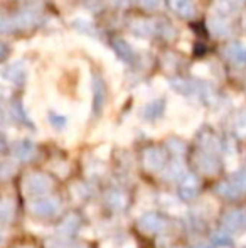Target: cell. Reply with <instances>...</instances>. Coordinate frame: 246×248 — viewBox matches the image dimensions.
I'll return each mask as SVG.
<instances>
[{"mask_svg": "<svg viewBox=\"0 0 246 248\" xmlns=\"http://www.w3.org/2000/svg\"><path fill=\"white\" fill-rule=\"evenodd\" d=\"M51 189H53V181L43 172H30L24 179V193L27 196H34V199L47 196Z\"/></svg>", "mask_w": 246, "mask_h": 248, "instance_id": "obj_1", "label": "cell"}, {"mask_svg": "<svg viewBox=\"0 0 246 248\" xmlns=\"http://www.w3.org/2000/svg\"><path fill=\"white\" fill-rule=\"evenodd\" d=\"M30 211L41 218H49L61 211V201L56 196H41L30 201Z\"/></svg>", "mask_w": 246, "mask_h": 248, "instance_id": "obj_2", "label": "cell"}, {"mask_svg": "<svg viewBox=\"0 0 246 248\" xmlns=\"http://www.w3.org/2000/svg\"><path fill=\"white\" fill-rule=\"evenodd\" d=\"M27 64L24 61H14L10 64H7L5 68L0 71V76H2L5 81L12 83V85H24L27 81Z\"/></svg>", "mask_w": 246, "mask_h": 248, "instance_id": "obj_3", "label": "cell"}, {"mask_svg": "<svg viewBox=\"0 0 246 248\" xmlns=\"http://www.w3.org/2000/svg\"><path fill=\"white\" fill-rule=\"evenodd\" d=\"M167 226V221L157 213H145L138 219V228L145 233H160Z\"/></svg>", "mask_w": 246, "mask_h": 248, "instance_id": "obj_4", "label": "cell"}, {"mask_svg": "<svg viewBox=\"0 0 246 248\" xmlns=\"http://www.w3.org/2000/svg\"><path fill=\"white\" fill-rule=\"evenodd\" d=\"M144 166L148 170H162L165 167V152L159 147H150L144 152Z\"/></svg>", "mask_w": 246, "mask_h": 248, "instance_id": "obj_5", "label": "cell"}, {"mask_svg": "<svg viewBox=\"0 0 246 248\" xmlns=\"http://www.w3.org/2000/svg\"><path fill=\"white\" fill-rule=\"evenodd\" d=\"M207 26H209L211 32L217 37H230L231 34H233V27L228 22L226 17H221V16H217V14H214V16H211L209 19H207Z\"/></svg>", "mask_w": 246, "mask_h": 248, "instance_id": "obj_6", "label": "cell"}, {"mask_svg": "<svg viewBox=\"0 0 246 248\" xmlns=\"http://www.w3.org/2000/svg\"><path fill=\"white\" fill-rule=\"evenodd\" d=\"M14 20H15L17 29H29V27L36 26L37 20H39V9L29 7V9L20 10L19 14L14 16Z\"/></svg>", "mask_w": 246, "mask_h": 248, "instance_id": "obj_7", "label": "cell"}, {"mask_svg": "<svg viewBox=\"0 0 246 248\" xmlns=\"http://www.w3.org/2000/svg\"><path fill=\"white\" fill-rule=\"evenodd\" d=\"M167 3L169 9L182 19H192L196 16V3L192 0H167Z\"/></svg>", "mask_w": 246, "mask_h": 248, "instance_id": "obj_8", "label": "cell"}, {"mask_svg": "<svg viewBox=\"0 0 246 248\" xmlns=\"http://www.w3.org/2000/svg\"><path fill=\"white\" fill-rule=\"evenodd\" d=\"M201 189V183L196 176L192 174H186L184 177L181 179V186H179V193L184 199H194L197 196Z\"/></svg>", "mask_w": 246, "mask_h": 248, "instance_id": "obj_9", "label": "cell"}, {"mask_svg": "<svg viewBox=\"0 0 246 248\" xmlns=\"http://www.w3.org/2000/svg\"><path fill=\"white\" fill-rule=\"evenodd\" d=\"M197 167L203 170L207 176H213L219 170V160L216 159V154H209V152H201L197 155Z\"/></svg>", "mask_w": 246, "mask_h": 248, "instance_id": "obj_10", "label": "cell"}, {"mask_svg": "<svg viewBox=\"0 0 246 248\" xmlns=\"http://www.w3.org/2000/svg\"><path fill=\"white\" fill-rule=\"evenodd\" d=\"M224 56L228 58V61L233 62L236 66H245L246 64V46L241 43H231L224 49Z\"/></svg>", "mask_w": 246, "mask_h": 248, "instance_id": "obj_11", "label": "cell"}, {"mask_svg": "<svg viewBox=\"0 0 246 248\" xmlns=\"http://www.w3.org/2000/svg\"><path fill=\"white\" fill-rule=\"evenodd\" d=\"M223 223L230 232H238L246 225V213L241 209H231L224 215Z\"/></svg>", "mask_w": 246, "mask_h": 248, "instance_id": "obj_12", "label": "cell"}, {"mask_svg": "<svg viewBox=\"0 0 246 248\" xmlns=\"http://www.w3.org/2000/svg\"><path fill=\"white\" fill-rule=\"evenodd\" d=\"M12 150L17 159L26 160V162L36 157V145H34V142L26 140V139H24V140H17L15 144L12 145Z\"/></svg>", "mask_w": 246, "mask_h": 248, "instance_id": "obj_13", "label": "cell"}, {"mask_svg": "<svg viewBox=\"0 0 246 248\" xmlns=\"http://www.w3.org/2000/svg\"><path fill=\"white\" fill-rule=\"evenodd\" d=\"M112 46H113V49H115V52L118 54V58L122 59V61L128 62V64L135 62L137 56H135L133 47H131L130 44H128L125 39H120V37H116V39H113Z\"/></svg>", "mask_w": 246, "mask_h": 248, "instance_id": "obj_14", "label": "cell"}, {"mask_svg": "<svg viewBox=\"0 0 246 248\" xmlns=\"http://www.w3.org/2000/svg\"><path fill=\"white\" fill-rule=\"evenodd\" d=\"M246 0H216L214 3V9H216V14L221 17H228L233 16V14L238 12L241 5H245Z\"/></svg>", "mask_w": 246, "mask_h": 248, "instance_id": "obj_15", "label": "cell"}, {"mask_svg": "<svg viewBox=\"0 0 246 248\" xmlns=\"http://www.w3.org/2000/svg\"><path fill=\"white\" fill-rule=\"evenodd\" d=\"M130 27L137 36H142V37L154 36V34L159 32V26L152 22V20H133Z\"/></svg>", "mask_w": 246, "mask_h": 248, "instance_id": "obj_16", "label": "cell"}, {"mask_svg": "<svg viewBox=\"0 0 246 248\" xmlns=\"http://www.w3.org/2000/svg\"><path fill=\"white\" fill-rule=\"evenodd\" d=\"M165 108V101L164 100H154L150 101V103L145 105L144 111H142V117L145 118V120H155V118H159L162 115V111H164Z\"/></svg>", "mask_w": 246, "mask_h": 248, "instance_id": "obj_17", "label": "cell"}, {"mask_svg": "<svg viewBox=\"0 0 246 248\" xmlns=\"http://www.w3.org/2000/svg\"><path fill=\"white\" fill-rule=\"evenodd\" d=\"M93 103H95V110L96 113H98L100 110H101L103 103H105V98H106V93H105V85H103V81L98 78V76H95V79H93Z\"/></svg>", "mask_w": 246, "mask_h": 248, "instance_id": "obj_18", "label": "cell"}, {"mask_svg": "<svg viewBox=\"0 0 246 248\" xmlns=\"http://www.w3.org/2000/svg\"><path fill=\"white\" fill-rule=\"evenodd\" d=\"M106 202H108V206L113 211H123L128 202V198L122 191H110V193L106 194Z\"/></svg>", "mask_w": 246, "mask_h": 248, "instance_id": "obj_19", "label": "cell"}, {"mask_svg": "<svg viewBox=\"0 0 246 248\" xmlns=\"http://www.w3.org/2000/svg\"><path fill=\"white\" fill-rule=\"evenodd\" d=\"M199 144L204 152H209V154H216L221 147L219 140H217V137L213 134V132H204V134L201 135Z\"/></svg>", "mask_w": 246, "mask_h": 248, "instance_id": "obj_20", "label": "cell"}, {"mask_svg": "<svg viewBox=\"0 0 246 248\" xmlns=\"http://www.w3.org/2000/svg\"><path fill=\"white\" fill-rule=\"evenodd\" d=\"M184 176H186V167L181 160L171 164V166L164 170V177L167 181H177V179H182Z\"/></svg>", "mask_w": 246, "mask_h": 248, "instance_id": "obj_21", "label": "cell"}, {"mask_svg": "<svg viewBox=\"0 0 246 248\" xmlns=\"http://www.w3.org/2000/svg\"><path fill=\"white\" fill-rule=\"evenodd\" d=\"M103 248H137V245H135V242L130 236L116 235V236H113V238H110L108 242L103 245Z\"/></svg>", "mask_w": 246, "mask_h": 248, "instance_id": "obj_22", "label": "cell"}, {"mask_svg": "<svg viewBox=\"0 0 246 248\" xmlns=\"http://www.w3.org/2000/svg\"><path fill=\"white\" fill-rule=\"evenodd\" d=\"M14 218V202L9 198H0V223H9Z\"/></svg>", "mask_w": 246, "mask_h": 248, "instance_id": "obj_23", "label": "cell"}, {"mask_svg": "<svg viewBox=\"0 0 246 248\" xmlns=\"http://www.w3.org/2000/svg\"><path fill=\"white\" fill-rule=\"evenodd\" d=\"M217 191H219L224 198H230V199H234L241 194V191L234 186L233 181H230V183H221L219 186H217Z\"/></svg>", "mask_w": 246, "mask_h": 248, "instance_id": "obj_24", "label": "cell"}, {"mask_svg": "<svg viewBox=\"0 0 246 248\" xmlns=\"http://www.w3.org/2000/svg\"><path fill=\"white\" fill-rule=\"evenodd\" d=\"M78 225H79V221H78V218H76L74 215H71L68 219H64V223L61 225V228H59V232H61V235H71L72 232H76V228H78Z\"/></svg>", "mask_w": 246, "mask_h": 248, "instance_id": "obj_25", "label": "cell"}, {"mask_svg": "<svg viewBox=\"0 0 246 248\" xmlns=\"http://www.w3.org/2000/svg\"><path fill=\"white\" fill-rule=\"evenodd\" d=\"M234 130L240 137H246V110L240 111L234 118Z\"/></svg>", "mask_w": 246, "mask_h": 248, "instance_id": "obj_26", "label": "cell"}, {"mask_svg": "<svg viewBox=\"0 0 246 248\" xmlns=\"http://www.w3.org/2000/svg\"><path fill=\"white\" fill-rule=\"evenodd\" d=\"M12 31H17L14 17L0 14V32H12Z\"/></svg>", "mask_w": 246, "mask_h": 248, "instance_id": "obj_27", "label": "cell"}, {"mask_svg": "<svg viewBox=\"0 0 246 248\" xmlns=\"http://www.w3.org/2000/svg\"><path fill=\"white\" fill-rule=\"evenodd\" d=\"M15 164L12 160H5V162L0 164V179L2 181H7L14 172H15Z\"/></svg>", "mask_w": 246, "mask_h": 248, "instance_id": "obj_28", "label": "cell"}, {"mask_svg": "<svg viewBox=\"0 0 246 248\" xmlns=\"http://www.w3.org/2000/svg\"><path fill=\"white\" fill-rule=\"evenodd\" d=\"M233 183H234V186H236L238 189L241 191V193H245V191H246V170H241V172H238L236 176H234Z\"/></svg>", "mask_w": 246, "mask_h": 248, "instance_id": "obj_29", "label": "cell"}, {"mask_svg": "<svg viewBox=\"0 0 246 248\" xmlns=\"http://www.w3.org/2000/svg\"><path fill=\"white\" fill-rule=\"evenodd\" d=\"M51 124L54 125V127H58V128H61V127H64L66 124H68V118L66 117H62V115H56V113H51Z\"/></svg>", "mask_w": 246, "mask_h": 248, "instance_id": "obj_30", "label": "cell"}, {"mask_svg": "<svg viewBox=\"0 0 246 248\" xmlns=\"http://www.w3.org/2000/svg\"><path fill=\"white\" fill-rule=\"evenodd\" d=\"M138 3L147 10H155L160 7V0H138Z\"/></svg>", "mask_w": 246, "mask_h": 248, "instance_id": "obj_31", "label": "cell"}, {"mask_svg": "<svg viewBox=\"0 0 246 248\" xmlns=\"http://www.w3.org/2000/svg\"><path fill=\"white\" fill-rule=\"evenodd\" d=\"M169 147L174 150L177 155H182V154H184V150H186L184 144H182L181 140H171V142H169Z\"/></svg>", "mask_w": 246, "mask_h": 248, "instance_id": "obj_32", "label": "cell"}, {"mask_svg": "<svg viewBox=\"0 0 246 248\" xmlns=\"http://www.w3.org/2000/svg\"><path fill=\"white\" fill-rule=\"evenodd\" d=\"M7 54H9V47H7L5 43L0 41V61H3V59L7 58Z\"/></svg>", "mask_w": 246, "mask_h": 248, "instance_id": "obj_33", "label": "cell"}, {"mask_svg": "<svg viewBox=\"0 0 246 248\" xmlns=\"http://www.w3.org/2000/svg\"><path fill=\"white\" fill-rule=\"evenodd\" d=\"M3 120H5V115H3V111L0 110V125L3 124Z\"/></svg>", "mask_w": 246, "mask_h": 248, "instance_id": "obj_34", "label": "cell"}, {"mask_svg": "<svg viewBox=\"0 0 246 248\" xmlns=\"http://www.w3.org/2000/svg\"><path fill=\"white\" fill-rule=\"evenodd\" d=\"M243 24H245V29H246V12H245V17H243Z\"/></svg>", "mask_w": 246, "mask_h": 248, "instance_id": "obj_35", "label": "cell"}, {"mask_svg": "<svg viewBox=\"0 0 246 248\" xmlns=\"http://www.w3.org/2000/svg\"><path fill=\"white\" fill-rule=\"evenodd\" d=\"M3 149V142H2V139H0V150Z\"/></svg>", "mask_w": 246, "mask_h": 248, "instance_id": "obj_36", "label": "cell"}, {"mask_svg": "<svg viewBox=\"0 0 246 248\" xmlns=\"http://www.w3.org/2000/svg\"><path fill=\"white\" fill-rule=\"evenodd\" d=\"M2 240H3V238H2V235H0V243H2Z\"/></svg>", "mask_w": 246, "mask_h": 248, "instance_id": "obj_37", "label": "cell"}, {"mask_svg": "<svg viewBox=\"0 0 246 248\" xmlns=\"http://www.w3.org/2000/svg\"><path fill=\"white\" fill-rule=\"evenodd\" d=\"M20 248H32V247H20Z\"/></svg>", "mask_w": 246, "mask_h": 248, "instance_id": "obj_38", "label": "cell"}, {"mask_svg": "<svg viewBox=\"0 0 246 248\" xmlns=\"http://www.w3.org/2000/svg\"><path fill=\"white\" fill-rule=\"evenodd\" d=\"M199 248H209V247H199Z\"/></svg>", "mask_w": 246, "mask_h": 248, "instance_id": "obj_39", "label": "cell"}, {"mask_svg": "<svg viewBox=\"0 0 246 248\" xmlns=\"http://www.w3.org/2000/svg\"><path fill=\"white\" fill-rule=\"evenodd\" d=\"M245 248H246V247H245Z\"/></svg>", "mask_w": 246, "mask_h": 248, "instance_id": "obj_40", "label": "cell"}]
</instances>
